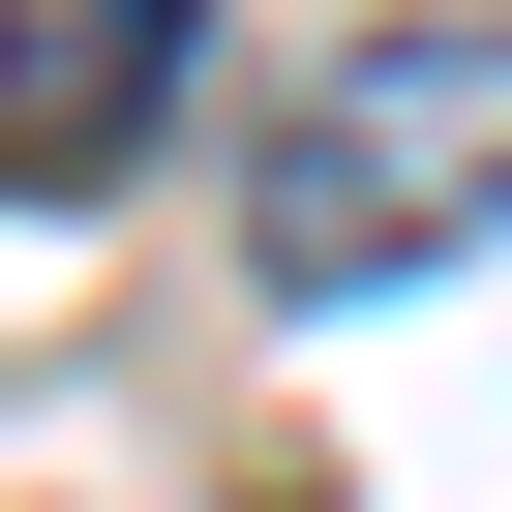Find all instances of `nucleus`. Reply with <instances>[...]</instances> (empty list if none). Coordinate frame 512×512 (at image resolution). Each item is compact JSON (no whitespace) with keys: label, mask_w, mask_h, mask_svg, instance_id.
Instances as JSON below:
<instances>
[{"label":"nucleus","mask_w":512,"mask_h":512,"mask_svg":"<svg viewBox=\"0 0 512 512\" xmlns=\"http://www.w3.org/2000/svg\"><path fill=\"white\" fill-rule=\"evenodd\" d=\"M272 302H392L452 272V241H512V0H452V31H362L302 121H272Z\"/></svg>","instance_id":"obj_1"},{"label":"nucleus","mask_w":512,"mask_h":512,"mask_svg":"<svg viewBox=\"0 0 512 512\" xmlns=\"http://www.w3.org/2000/svg\"><path fill=\"white\" fill-rule=\"evenodd\" d=\"M181 121V0H0V181H121Z\"/></svg>","instance_id":"obj_2"}]
</instances>
